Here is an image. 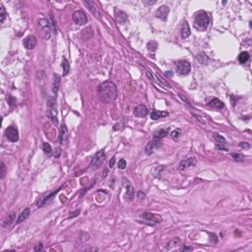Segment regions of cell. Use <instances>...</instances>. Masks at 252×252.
I'll use <instances>...</instances> for the list:
<instances>
[{
  "instance_id": "cell-1",
  "label": "cell",
  "mask_w": 252,
  "mask_h": 252,
  "mask_svg": "<svg viewBox=\"0 0 252 252\" xmlns=\"http://www.w3.org/2000/svg\"><path fill=\"white\" fill-rule=\"evenodd\" d=\"M98 95L100 102L104 104L112 103L117 98V88L112 81H105L99 86Z\"/></svg>"
},
{
  "instance_id": "cell-2",
  "label": "cell",
  "mask_w": 252,
  "mask_h": 252,
  "mask_svg": "<svg viewBox=\"0 0 252 252\" xmlns=\"http://www.w3.org/2000/svg\"><path fill=\"white\" fill-rule=\"evenodd\" d=\"M210 16L207 12L199 11L195 16L194 20V28L198 31H205L210 25Z\"/></svg>"
},
{
  "instance_id": "cell-3",
  "label": "cell",
  "mask_w": 252,
  "mask_h": 252,
  "mask_svg": "<svg viewBox=\"0 0 252 252\" xmlns=\"http://www.w3.org/2000/svg\"><path fill=\"white\" fill-rule=\"evenodd\" d=\"M141 218L145 220V222H143L144 224H147L149 226H155L156 224L162 222V217L159 215H155L153 213H150V212H145V213H143L141 215Z\"/></svg>"
},
{
  "instance_id": "cell-4",
  "label": "cell",
  "mask_w": 252,
  "mask_h": 252,
  "mask_svg": "<svg viewBox=\"0 0 252 252\" xmlns=\"http://www.w3.org/2000/svg\"><path fill=\"white\" fill-rule=\"evenodd\" d=\"M104 161H105V153L104 150H100L94 156L92 162H91V168L93 169H99L100 165L104 164Z\"/></svg>"
},
{
  "instance_id": "cell-5",
  "label": "cell",
  "mask_w": 252,
  "mask_h": 252,
  "mask_svg": "<svg viewBox=\"0 0 252 252\" xmlns=\"http://www.w3.org/2000/svg\"><path fill=\"white\" fill-rule=\"evenodd\" d=\"M5 136H6V138L10 141V142L16 143L19 140V132H18V129L16 126H14V125L8 126L6 130H5Z\"/></svg>"
},
{
  "instance_id": "cell-6",
  "label": "cell",
  "mask_w": 252,
  "mask_h": 252,
  "mask_svg": "<svg viewBox=\"0 0 252 252\" xmlns=\"http://www.w3.org/2000/svg\"><path fill=\"white\" fill-rule=\"evenodd\" d=\"M39 25L41 27V30L43 34L44 38L48 39L51 37V26H50L49 21L47 19H41L39 21Z\"/></svg>"
},
{
  "instance_id": "cell-7",
  "label": "cell",
  "mask_w": 252,
  "mask_h": 252,
  "mask_svg": "<svg viewBox=\"0 0 252 252\" xmlns=\"http://www.w3.org/2000/svg\"><path fill=\"white\" fill-rule=\"evenodd\" d=\"M176 71L179 75H187L191 71V64L187 60H181L176 64Z\"/></svg>"
},
{
  "instance_id": "cell-8",
  "label": "cell",
  "mask_w": 252,
  "mask_h": 252,
  "mask_svg": "<svg viewBox=\"0 0 252 252\" xmlns=\"http://www.w3.org/2000/svg\"><path fill=\"white\" fill-rule=\"evenodd\" d=\"M73 21L76 23L77 25H80V26H83V25H86L88 23V18L86 16V14L82 10H77L73 13Z\"/></svg>"
},
{
  "instance_id": "cell-9",
  "label": "cell",
  "mask_w": 252,
  "mask_h": 252,
  "mask_svg": "<svg viewBox=\"0 0 252 252\" xmlns=\"http://www.w3.org/2000/svg\"><path fill=\"white\" fill-rule=\"evenodd\" d=\"M197 165V161L194 157H190V158H187L186 160L182 161V162L180 163L179 167H178V170L179 171H183L187 169H191V168H194L195 165Z\"/></svg>"
},
{
  "instance_id": "cell-10",
  "label": "cell",
  "mask_w": 252,
  "mask_h": 252,
  "mask_svg": "<svg viewBox=\"0 0 252 252\" xmlns=\"http://www.w3.org/2000/svg\"><path fill=\"white\" fill-rule=\"evenodd\" d=\"M123 184L126 185V192H125V200L126 201H132V199L134 198V188L133 186L130 184V182L127 180L123 178Z\"/></svg>"
},
{
  "instance_id": "cell-11",
  "label": "cell",
  "mask_w": 252,
  "mask_h": 252,
  "mask_svg": "<svg viewBox=\"0 0 252 252\" xmlns=\"http://www.w3.org/2000/svg\"><path fill=\"white\" fill-rule=\"evenodd\" d=\"M169 13V8L168 6H165V5H163V6H161L157 11H156V17L163 20V21H167Z\"/></svg>"
},
{
  "instance_id": "cell-12",
  "label": "cell",
  "mask_w": 252,
  "mask_h": 252,
  "mask_svg": "<svg viewBox=\"0 0 252 252\" xmlns=\"http://www.w3.org/2000/svg\"><path fill=\"white\" fill-rule=\"evenodd\" d=\"M161 145H162V144H161L160 139L155 138L153 141H151V142L148 143L147 146H146V148H145V152H146V154H147L148 156L152 155L153 152H154V149H155V148H159V147H161Z\"/></svg>"
},
{
  "instance_id": "cell-13",
  "label": "cell",
  "mask_w": 252,
  "mask_h": 252,
  "mask_svg": "<svg viewBox=\"0 0 252 252\" xmlns=\"http://www.w3.org/2000/svg\"><path fill=\"white\" fill-rule=\"evenodd\" d=\"M24 47L27 49H34L37 45V38L35 36H28L24 39Z\"/></svg>"
},
{
  "instance_id": "cell-14",
  "label": "cell",
  "mask_w": 252,
  "mask_h": 252,
  "mask_svg": "<svg viewBox=\"0 0 252 252\" xmlns=\"http://www.w3.org/2000/svg\"><path fill=\"white\" fill-rule=\"evenodd\" d=\"M68 139V132H67V127L65 124H62L61 127H60L59 131V143L60 145H66Z\"/></svg>"
},
{
  "instance_id": "cell-15",
  "label": "cell",
  "mask_w": 252,
  "mask_h": 252,
  "mask_svg": "<svg viewBox=\"0 0 252 252\" xmlns=\"http://www.w3.org/2000/svg\"><path fill=\"white\" fill-rule=\"evenodd\" d=\"M114 17L118 24L123 25L127 22V15H126L123 11H121V10H118L116 8L114 9Z\"/></svg>"
},
{
  "instance_id": "cell-16",
  "label": "cell",
  "mask_w": 252,
  "mask_h": 252,
  "mask_svg": "<svg viewBox=\"0 0 252 252\" xmlns=\"http://www.w3.org/2000/svg\"><path fill=\"white\" fill-rule=\"evenodd\" d=\"M148 114V108L144 104H139L134 109V115L137 117H145Z\"/></svg>"
},
{
  "instance_id": "cell-17",
  "label": "cell",
  "mask_w": 252,
  "mask_h": 252,
  "mask_svg": "<svg viewBox=\"0 0 252 252\" xmlns=\"http://www.w3.org/2000/svg\"><path fill=\"white\" fill-rule=\"evenodd\" d=\"M85 5L86 6H88L89 10L91 12H92L96 17L97 18H100V13L99 11V8L97 7V5H96V3L94 1H91V0H87V1H84Z\"/></svg>"
},
{
  "instance_id": "cell-18",
  "label": "cell",
  "mask_w": 252,
  "mask_h": 252,
  "mask_svg": "<svg viewBox=\"0 0 252 252\" xmlns=\"http://www.w3.org/2000/svg\"><path fill=\"white\" fill-rule=\"evenodd\" d=\"M180 246H181V240L176 238L173 240H170L169 242L167 245V250H180Z\"/></svg>"
},
{
  "instance_id": "cell-19",
  "label": "cell",
  "mask_w": 252,
  "mask_h": 252,
  "mask_svg": "<svg viewBox=\"0 0 252 252\" xmlns=\"http://www.w3.org/2000/svg\"><path fill=\"white\" fill-rule=\"evenodd\" d=\"M60 81H61V77H60L58 74H54V75H53L52 92H53V95L55 96V97H56V95H57V93H58L59 86H60Z\"/></svg>"
},
{
  "instance_id": "cell-20",
  "label": "cell",
  "mask_w": 252,
  "mask_h": 252,
  "mask_svg": "<svg viewBox=\"0 0 252 252\" xmlns=\"http://www.w3.org/2000/svg\"><path fill=\"white\" fill-rule=\"evenodd\" d=\"M208 105L210 108H217V109H222V108H225V104L222 102L221 100L219 99H213V100H211L210 102L208 103Z\"/></svg>"
},
{
  "instance_id": "cell-21",
  "label": "cell",
  "mask_w": 252,
  "mask_h": 252,
  "mask_svg": "<svg viewBox=\"0 0 252 252\" xmlns=\"http://www.w3.org/2000/svg\"><path fill=\"white\" fill-rule=\"evenodd\" d=\"M47 116L50 118V120L52 121V123L54 125L58 124V119H57V112H56V108H47Z\"/></svg>"
},
{
  "instance_id": "cell-22",
  "label": "cell",
  "mask_w": 252,
  "mask_h": 252,
  "mask_svg": "<svg viewBox=\"0 0 252 252\" xmlns=\"http://www.w3.org/2000/svg\"><path fill=\"white\" fill-rule=\"evenodd\" d=\"M180 34H181V37L183 39H187L190 35H191V31H190V27L187 22H183L182 24V27H181V30H180Z\"/></svg>"
},
{
  "instance_id": "cell-23",
  "label": "cell",
  "mask_w": 252,
  "mask_h": 252,
  "mask_svg": "<svg viewBox=\"0 0 252 252\" xmlns=\"http://www.w3.org/2000/svg\"><path fill=\"white\" fill-rule=\"evenodd\" d=\"M30 215H31V210H30L29 208L24 209L22 213L20 214L19 218H18V220H17V222H16V224H17V225H19V224L23 223L24 221H26V220L29 218Z\"/></svg>"
},
{
  "instance_id": "cell-24",
  "label": "cell",
  "mask_w": 252,
  "mask_h": 252,
  "mask_svg": "<svg viewBox=\"0 0 252 252\" xmlns=\"http://www.w3.org/2000/svg\"><path fill=\"white\" fill-rule=\"evenodd\" d=\"M168 115H169V112H162V110H153V112H151V118H152L153 120H157V119L168 116Z\"/></svg>"
},
{
  "instance_id": "cell-25",
  "label": "cell",
  "mask_w": 252,
  "mask_h": 252,
  "mask_svg": "<svg viewBox=\"0 0 252 252\" xmlns=\"http://www.w3.org/2000/svg\"><path fill=\"white\" fill-rule=\"evenodd\" d=\"M169 128H164V129H160L158 131H156L155 134H154V137L157 138V139H163L164 137H165L168 134H169Z\"/></svg>"
},
{
  "instance_id": "cell-26",
  "label": "cell",
  "mask_w": 252,
  "mask_h": 252,
  "mask_svg": "<svg viewBox=\"0 0 252 252\" xmlns=\"http://www.w3.org/2000/svg\"><path fill=\"white\" fill-rule=\"evenodd\" d=\"M15 218H16V213H14V212H13V213H11L7 217L6 220L4 221V223H3L2 226H4V228H8V226H10L13 224V222L15 221Z\"/></svg>"
},
{
  "instance_id": "cell-27",
  "label": "cell",
  "mask_w": 252,
  "mask_h": 252,
  "mask_svg": "<svg viewBox=\"0 0 252 252\" xmlns=\"http://www.w3.org/2000/svg\"><path fill=\"white\" fill-rule=\"evenodd\" d=\"M62 68H63L62 75H63V76H66V75L69 73V70H70V64H69V61L66 58L62 59Z\"/></svg>"
},
{
  "instance_id": "cell-28",
  "label": "cell",
  "mask_w": 252,
  "mask_h": 252,
  "mask_svg": "<svg viewBox=\"0 0 252 252\" xmlns=\"http://www.w3.org/2000/svg\"><path fill=\"white\" fill-rule=\"evenodd\" d=\"M249 60V53L247 51H243V52H241L239 54V56H238V61L239 63L241 64H244L246 63Z\"/></svg>"
},
{
  "instance_id": "cell-29",
  "label": "cell",
  "mask_w": 252,
  "mask_h": 252,
  "mask_svg": "<svg viewBox=\"0 0 252 252\" xmlns=\"http://www.w3.org/2000/svg\"><path fill=\"white\" fill-rule=\"evenodd\" d=\"M214 139L216 141L217 144H220V145H226V138H224L223 136L218 134V133H214Z\"/></svg>"
},
{
  "instance_id": "cell-30",
  "label": "cell",
  "mask_w": 252,
  "mask_h": 252,
  "mask_svg": "<svg viewBox=\"0 0 252 252\" xmlns=\"http://www.w3.org/2000/svg\"><path fill=\"white\" fill-rule=\"evenodd\" d=\"M230 157L233 158L234 161H236V162H243V161H244L243 156L241 154H238V153H231Z\"/></svg>"
},
{
  "instance_id": "cell-31",
  "label": "cell",
  "mask_w": 252,
  "mask_h": 252,
  "mask_svg": "<svg viewBox=\"0 0 252 252\" xmlns=\"http://www.w3.org/2000/svg\"><path fill=\"white\" fill-rule=\"evenodd\" d=\"M56 108V100L54 97H48L47 99V108Z\"/></svg>"
},
{
  "instance_id": "cell-32",
  "label": "cell",
  "mask_w": 252,
  "mask_h": 252,
  "mask_svg": "<svg viewBox=\"0 0 252 252\" xmlns=\"http://www.w3.org/2000/svg\"><path fill=\"white\" fill-rule=\"evenodd\" d=\"M147 47L151 51H156V49L158 47V43L155 41H151L150 43H147Z\"/></svg>"
},
{
  "instance_id": "cell-33",
  "label": "cell",
  "mask_w": 252,
  "mask_h": 252,
  "mask_svg": "<svg viewBox=\"0 0 252 252\" xmlns=\"http://www.w3.org/2000/svg\"><path fill=\"white\" fill-rule=\"evenodd\" d=\"M180 135H181V130L180 129H175L170 133L171 138H173V140H175V141L178 140V138L180 137Z\"/></svg>"
},
{
  "instance_id": "cell-34",
  "label": "cell",
  "mask_w": 252,
  "mask_h": 252,
  "mask_svg": "<svg viewBox=\"0 0 252 252\" xmlns=\"http://www.w3.org/2000/svg\"><path fill=\"white\" fill-rule=\"evenodd\" d=\"M6 16H7V14H6V11H5V8L1 4V5H0V22L3 23L5 18H6Z\"/></svg>"
},
{
  "instance_id": "cell-35",
  "label": "cell",
  "mask_w": 252,
  "mask_h": 252,
  "mask_svg": "<svg viewBox=\"0 0 252 252\" xmlns=\"http://www.w3.org/2000/svg\"><path fill=\"white\" fill-rule=\"evenodd\" d=\"M89 238H90V234H89L88 233H84V231H82V233H81V235L79 236L80 242H85V241L89 240Z\"/></svg>"
},
{
  "instance_id": "cell-36",
  "label": "cell",
  "mask_w": 252,
  "mask_h": 252,
  "mask_svg": "<svg viewBox=\"0 0 252 252\" xmlns=\"http://www.w3.org/2000/svg\"><path fill=\"white\" fill-rule=\"evenodd\" d=\"M43 150L45 154H50L52 152V149H51V146H50L48 143H43Z\"/></svg>"
},
{
  "instance_id": "cell-37",
  "label": "cell",
  "mask_w": 252,
  "mask_h": 252,
  "mask_svg": "<svg viewBox=\"0 0 252 252\" xmlns=\"http://www.w3.org/2000/svg\"><path fill=\"white\" fill-rule=\"evenodd\" d=\"M0 173H1V175H0V178H3L4 176H5V174H6V165H5V164L2 162L1 163V165H0Z\"/></svg>"
},
{
  "instance_id": "cell-38",
  "label": "cell",
  "mask_w": 252,
  "mask_h": 252,
  "mask_svg": "<svg viewBox=\"0 0 252 252\" xmlns=\"http://www.w3.org/2000/svg\"><path fill=\"white\" fill-rule=\"evenodd\" d=\"M117 167L120 169H126V167H127V163H126L125 160L121 159V160L118 161V165H117Z\"/></svg>"
},
{
  "instance_id": "cell-39",
  "label": "cell",
  "mask_w": 252,
  "mask_h": 252,
  "mask_svg": "<svg viewBox=\"0 0 252 252\" xmlns=\"http://www.w3.org/2000/svg\"><path fill=\"white\" fill-rule=\"evenodd\" d=\"M163 169H164V167H159V168L156 169L155 173H155L154 175L156 176V177H159V178L161 177V170H163Z\"/></svg>"
},
{
  "instance_id": "cell-40",
  "label": "cell",
  "mask_w": 252,
  "mask_h": 252,
  "mask_svg": "<svg viewBox=\"0 0 252 252\" xmlns=\"http://www.w3.org/2000/svg\"><path fill=\"white\" fill-rule=\"evenodd\" d=\"M145 193L143 192V191H139V192L137 193V198L139 201H143L145 199Z\"/></svg>"
},
{
  "instance_id": "cell-41",
  "label": "cell",
  "mask_w": 252,
  "mask_h": 252,
  "mask_svg": "<svg viewBox=\"0 0 252 252\" xmlns=\"http://www.w3.org/2000/svg\"><path fill=\"white\" fill-rule=\"evenodd\" d=\"M239 147L243 148L244 150H248L250 148V145L246 142H241V143H239Z\"/></svg>"
},
{
  "instance_id": "cell-42",
  "label": "cell",
  "mask_w": 252,
  "mask_h": 252,
  "mask_svg": "<svg viewBox=\"0 0 252 252\" xmlns=\"http://www.w3.org/2000/svg\"><path fill=\"white\" fill-rule=\"evenodd\" d=\"M60 155H61V150H60V148H56L55 149V152H54V158H59L60 157Z\"/></svg>"
},
{
  "instance_id": "cell-43",
  "label": "cell",
  "mask_w": 252,
  "mask_h": 252,
  "mask_svg": "<svg viewBox=\"0 0 252 252\" xmlns=\"http://www.w3.org/2000/svg\"><path fill=\"white\" fill-rule=\"evenodd\" d=\"M217 149L218 150H222V151H229V149L226 148V147H225L224 145H220V144H217Z\"/></svg>"
},
{
  "instance_id": "cell-44",
  "label": "cell",
  "mask_w": 252,
  "mask_h": 252,
  "mask_svg": "<svg viewBox=\"0 0 252 252\" xmlns=\"http://www.w3.org/2000/svg\"><path fill=\"white\" fill-rule=\"evenodd\" d=\"M114 164H115V157H112V160L109 161V165H108V167H109L110 169L113 168V167H114Z\"/></svg>"
},
{
  "instance_id": "cell-45",
  "label": "cell",
  "mask_w": 252,
  "mask_h": 252,
  "mask_svg": "<svg viewBox=\"0 0 252 252\" xmlns=\"http://www.w3.org/2000/svg\"><path fill=\"white\" fill-rule=\"evenodd\" d=\"M210 236H211V241L214 239V243L218 242V238H217V235L215 234H210Z\"/></svg>"
},
{
  "instance_id": "cell-46",
  "label": "cell",
  "mask_w": 252,
  "mask_h": 252,
  "mask_svg": "<svg viewBox=\"0 0 252 252\" xmlns=\"http://www.w3.org/2000/svg\"><path fill=\"white\" fill-rule=\"evenodd\" d=\"M43 249V244L42 243H39V244H38L36 247H35V251H42Z\"/></svg>"
},
{
  "instance_id": "cell-47",
  "label": "cell",
  "mask_w": 252,
  "mask_h": 252,
  "mask_svg": "<svg viewBox=\"0 0 252 252\" xmlns=\"http://www.w3.org/2000/svg\"><path fill=\"white\" fill-rule=\"evenodd\" d=\"M80 214V210H77V211H75V212H73V214H70V216H69V218H74V217H76V216H78Z\"/></svg>"
},
{
  "instance_id": "cell-48",
  "label": "cell",
  "mask_w": 252,
  "mask_h": 252,
  "mask_svg": "<svg viewBox=\"0 0 252 252\" xmlns=\"http://www.w3.org/2000/svg\"><path fill=\"white\" fill-rule=\"evenodd\" d=\"M180 250H182V251H192L193 247H190V246H184L183 248H180Z\"/></svg>"
},
{
  "instance_id": "cell-49",
  "label": "cell",
  "mask_w": 252,
  "mask_h": 252,
  "mask_svg": "<svg viewBox=\"0 0 252 252\" xmlns=\"http://www.w3.org/2000/svg\"><path fill=\"white\" fill-rule=\"evenodd\" d=\"M193 115H194V116H195L196 118H197V119L199 120V121H201V122H202L203 124H206V121H205V120H203V119H202V117H201V116H199V115H196V114H193Z\"/></svg>"
},
{
  "instance_id": "cell-50",
  "label": "cell",
  "mask_w": 252,
  "mask_h": 252,
  "mask_svg": "<svg viewBox=\"0 0 252 252\" xmlns=\"http://www.w3.org/2000/svg\"><path fill=\"white\" fill-rule=\"evenodd\" d=\"M145 4H147V5H153V4H156L157 3V1H146V0H144L143 1Z\"/></svg>"
}]
</instances>
